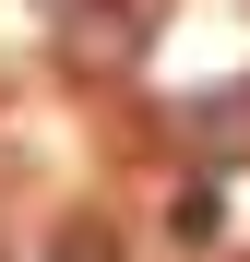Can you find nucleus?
I'll return each mask as SVG.
<instances>
[{"label": "nucleus", "mask_w": 250, "mask_h": 262, "mask_svg": "<svg viewBox=\"0 0 250 262\" xmlns=\"http://www.w3.org/2000/svg\"><path fill=\"white\" fill-rule=\"evenodd\" d=\"M167 227H179V238L202 250V238H215V227H226V191H215V179H191V191H179V214H167Z\"/></svg>", "instance_id": "obj_3"}, {"label": "nucleus", "mask_w": 250, "mask_h": 262, "mask_svg": "<svg viewBox=\"0 0 250 262\" xmlns=\"http://www.w3.org/2000/svg\"><path fill=\"white\" fill-rule=\"evenodd\" d=\"M179 131H191L202 179H226V167L250 155V83H226V96H191V107H179Z\"/></svg>", "instance_id": "obj_1"}, {"label": "nucleus", "mask_w": 250, "mask_h": 262, "mask_svg": "<svg viewBox=\"0 0 250 262\" xmlns=\"http://www.w3.org/2000/svg\"><path fill=\"white\" fill-rule=\"evenodd\" d=\"M48 262H131V238H119L107 214H60V227H48Z\"/></svg>", "instance_id": "obj_2"}]
</instances>
